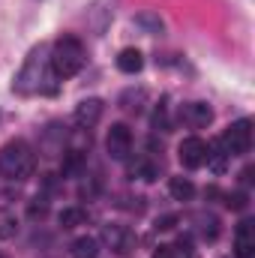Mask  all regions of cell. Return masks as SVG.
Returning a JSON list of instances; mask_svg holds the SVG:
<instances>
[{
	"label": "cell",
	"mask_w": 255,
	"mask_h": 258,
	"mask_svg": "<svg viewBox=\"0 0 255 258\" xmlns=\"http://www.w3.org/2000/svg\"><path fill=\"white\" fill-rule=\"evenodd\" d=\"M51 66H48V45H36L30 48V54L24 57V66L18 69L15 81H12V90L21 93V96H33L39 90H48L45 81L51 78Z\"/></svg>",
	"instance_id": "1"
},
{
	"label": "cell",
	"mask_w": 255,
	"mask_h": 258,
	"mask_svg": "<svg viewBox=\"0 0 255 258\" xmlns=\"http://www.w3.org/2000/svg\"><path fill=\"white\" fill-rule=\"evenodd\" d=\"M33 168H36V153L24 138H12L0 147V177L21 183L33 174Z\"/></svg>",
	"instance_id": "2"
},
{
	"label": "cell",
	"mask_w": 255,
	"mask_h": 258,
	"mask_svg": "<svg viewBox=\"0 0 255 258\" xmlns=\"http://www.w3.org/2000/svg\"><path fill=\"white\" fill-rule=\"evenodd\" d=\"M84 45L75 36H60L51 51H48V66L54 72V78H72L84 69Z\"/></svg>",
	"instance_id": "3"
},
{
	"label": "cell",
	"mask_w": 255,
	"mask_h": 258,
	"mask_svg": "<svg viewBox=\"0 0 255 258\" xmlns=\"http://www.w3.org/2000/svg\"><path fill=\"white\" fill-rule=\"evenodd\" d=\"M219 144H222V150H225L228 156H243V153H249V147H252V120H249V117L234 120L231 126L222 132Z\"/></svg>",
	"instance_id": "4"
},
{
	"label": "cell",
	"mask_w": 255,
	"mask_h": 258,
	"mask_svg": "<svg viewBox=\"0 0 255 258\" xmlns=\"http://www.w3.org/2000/svg\"><path fill=\"white\" fill-rule=\"evenodd\" d=\"M105 150L117 162L129 159V153H132V132H129L126 123H111L108 135H105Z\"/></svg>",
	"instance_id": "5"
},
{
	"label": "cell",
	"mask_w": 255,
	"mask_h": 258,
	"mask_svg": "<svg viewBox=\"0 0 255 258\" xmlns=\"http://www.w3.org/2000/svg\"><path fill=\"white\" fill-rule=\"evenodd\" d=\"M102 114H105V102L96 99V96H90V99H81V102L75 105L72 123H75L78 129H93L99 120H102Z\"/></svg>",
	"instance_id": "6"
},
{
	"label": "cell",
	"mask_w": 255,
	"mask_h": 258,
	"mask_svg": "<svg viewBox=\"0 0 255 258\" xmlns=\"http://www.w3.org/2000/svg\"><path fill=\"white\" fill-rule=\"evenodd\" d=\"M177 159H180L183 168H201V165L207 162V144H204L198 135L183 138L180 147H177Z\"/></svg>",
	"instance_id": "7"
},
{
	"label": "cell",
	"mask_w": 255,
	"mask_h": 258,
	"mask_svg": "<svg viewBox=\"0 0 255 258\" xmlns=\"http://www.w3.org/2000/svg\"><path fill=\"white\" fill-rule=\"evenodd\" d=\"M234 258H255V222L240 219L234 228Z\"/></svg>",
	"instance_id": "8"
},
{
	"label": "cell",
	"mask_w": 255,
	"mask_h": 258,
	"mask_svg": "<svg viewBox=\"0 0 255 258\" xmlns=\"http://www.w3.org/2000/svg\"><path fill=\"white\" fill-rule=\"evenodd\" d=\"M102 237H105V243H108L117 255H129V252L135 249V243H138L135 234L129 231L126 225H105V234H102Z\"/></svg>",
	"instance_id": "9"
},
{
	"label": "cell",
	"mask_w": 255,
	"mask_h": 258,
	"mask_svg": "<svg viewBox=\"0 0 255 258\" xmlns=\"http://www.w3.org/2000/svg\"><path fill=\"white\" fill-rule=\"evenodd\" d=\"M180 120L189 129H204V126H210V120H213V108L207 102H186L180 108Z\"/></svg>",
	"instance_id": "10"
},
{
	"label": "cell",
	"mask_w": 255,
	"mask_h": 258,
	"mask_svg": "<svg viewBox=\"0 0 255 258\" xmlns=\"http://www.w3.org/2000/svg\"><path fill=\"white\" fill-rule=\"evenodd\" d=\"M147 105V90L144 87H129L117 96V108L126 111V114H141Z\"/></svg>",
	"instance_id": "11"
},
{
	"label": "cell",
	"mask_w": 255,
	"mask_h": 258,
	"mask_svg": "<svg viewBox=\"0 0 255 258\" xmlns=\"http://www.w3.org/2000/svg\"><path fill=\"white\" fill-rule=\"evenodd\" d=\"M141 66H144V54H141L138 48H123V51L117 54V69H120L123 75L141 72Z\"/></svg>",
	"instance_id": "12"
},
{
	"label": "cell",
	"mask_w": 255,
	"mask_h": 258,
	"mask_svg": "<svg viewBox=\"0 0 255 258\" xmlns=\"http://www.w3.org/2000/svg\"><path fill=\"white\" fill-rule=\"evenodd\" d=\"M168 192H171L174 201H192L195 183H192L189 177H171V180H168Z\"/></svg>",
	"instance_id": "13"
},
{
	"label": "cell",
	"mask_w": 255,
	"mask_h": 258,
	"mask_svg": "<svg viewBox=\"0 0 255 258\" xmlns=\"http://www.w3.org/2000/svg\"><path fill=\"white\" fill-rule=\"evenodd\" d=\"M195 222H198V234L204 240H216L219 237V219L213 213H195Z\"/></svg>",
	"instance_id": "14"
},
{
	"label": "cell",
	"mask_w": 255,
	"mask_h": 258,
	"mask_svg": "<svg viewBox=\"0 0 255 258\" xmlns=\"http://www.w3.org/2000/svg\"><path fill=\"white\" fill-rule=\"evenodd\" d=\"M129 174L132 177H141V180H156L159 177V165H153V162H147V159H135L132 165H129Z\"/></svg>",
	"instance_id": "15"
},
{
	"label": "cell",
	"mask_w": 255,
	"mask_h": 258,
	"mask_svg": "<svg viewBox=\"0 0 255 258\" xmlns=\"http://www.w3.org/2000/svg\"><path fill=\"white\" fill-rule=\"evenodd\" d=\"M99 252V240L96 237H78L72 243V258H96Z\"/></svg>",
	"instance_id": "16"
},
{
	"label": "cell",
	"mask_w": 255,
	"mask_h": 258,
	"mask_svg": "<svg viewBox=\"0 0 255 258\" xmlns=\"http://www.w3.org/2000/svg\"><path fill=\"white\" fill-rule=\"evenodd\" d=\"M18 234V216L12 210H0V240H12Z\"/></svg>",
	"instance_id": "17"
},
{
	"label": "cell",
	"mask_w": 255,
	"mask_h": 258,
	"mask_svg": "<svg viewBox=\"0 0 255 258\" xmlns=\"http://www.w3.org/2000/svg\"><path fill=\"white\" fill-rule=\"evenodd\" d=\"M84 219H87V213H84L81 207H63L60 216H57V222H60L63 228H78V225H84Z\"/></svg>",
	"instance_id": "18"
},
{
	"label": "cell",
	"mask_w": 255,
	"mask_h": 258,
	"mask_svg": "<svg viewBox=\"0 0 255 258\" xmlns=\"http://www.w3.org/2000/svg\"><path fill=\"white\" fill-rule=\"evenodd\" d=\"M81 165H84V150H69L63 159V171L66 174H78Z\"/></svg>",
	"instance_id": "19"
},
{
	"label": "cell",
	"mask_w": 255,
	"mask_h": 258,
	"mask_svg": "<svg viewBox=\"0 0 255 258\" xmlns=\"http://www.w3.org/2000/svg\"><path fill=\"white\" fill-rule=\"evenodd\" d=\"M246 204H249V195L243 192V189L225 195V207H228V210H246Z\"/></svg>",
	"instance_id": "20"
},
{
	"label": "cell",
	"mask_w": 255,
	"mask_h": 258,
	"mask_svg": "<svg viewBox=\"0 0 255 258\" xmlns=\"http://www.w3.org/2000/svg\"><path fill=\"white\" fill-rule=\"evenodd\" d=\"M135 21H138L141 27H147L150 33H159V30H162V21H159V15H153V12H141Z\"/></svg>",
	"instance_id": "21"
},
{
	"label": "cell",
	"mask_w": 255,
	"mask_h": 258,
	"mask_svg": "<svg viewBox=\"0 0 255 258\" xmlns=\"http://www.w3.org/2000/svg\"><path fill=\"white\" fill-rule=\"evenodd\" d=\"M177 222H180V219H177V213H165V216H159V219H156V231H171Z\"/></svg>",
	"instance_id": "22"
},
{
	"label": "cell",
	"mask_w": 255,
	"mask_h": 258,
	"mask_svg": "<svg viewBox=\"0 0 255 258\" xmlns=\"http://www.w3.org/2000/svg\"><path fill=\"white\" fill-rule=\"evenodd\" d=\"M45 213H48V204H45V198H42V204H30V216H33V219H36V216L42 219Z\"/></svg>",
	"instance_id": "23"
}]
</instances>
